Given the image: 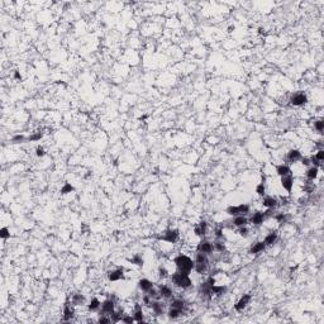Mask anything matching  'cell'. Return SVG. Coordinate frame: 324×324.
<instances>
[{
    "label": "cell",
    "mask_w": 324,
    "mask_h": 324,
    "mask_svg": "<svg viewBox=\"0 0 324 324\" xmlns=\"http://www.w3.org/2000/svg\"><path fill=\"white\" fill-rule=\"evenodd\" d=\"M175 265L177 267V271L181 273H186L189 275L191 272V270L194 268V262L190 257H188L186 255H178L175 258Z\"/></svg>",
    "instance_id": "cell-1"
},
{
    "label": "cell",
    "mask_w": 324,
    "mask_h": 324,
    "mask_svg": "<svg viewBox=\"0 0 324 324\" xmlns=\"http://www.w3.org/2000/svg\"><path fill=\"white\" fill-rule=\"evenodd\" d=\"M171 280H172V283L176 285V286H178V288H181V289H188V288H190L191 286V280H190V277H189V275H186V273H181V272H175V273H172V277H171Z\"/></svg>",
    "instance_id": "cell-2"
},
{
    "label": "cell",
    "mask_w": 324,
    "mask_h": 324,
    "mask_svg": "<svg viewBox=\"0 0 324 324\" xmlns=\"http://www.w3.org/2000/svg\"><path fill=\"white\" fill-rule=\"evenodd\" d=\"M290 103L294 107H301V105L308 103V96H306V94H304V92H295V94H293L291 98H290Z\"/></svg>",
    "instance_id": "cell-3"
},
{
    "label": "cell",
    "mask_w": 324,
    "mask_h": 324,
    "mask_svg": "<svg viewBox=\"0 0 324 324\" xmlns=\"http://www.w3.org/2000/svg\"><path fill=\"white\" fill-rule=\"evenodd\" d=\"M160 239L166 241L168 243H176L178 239V230L177 229H167L163 233V236L160 237Z\"/></svg>",
    "instance_id": "cell-4"
},
{
    "label": "cell",
    "mask_w": 324,
    "mask_h": 324,
    "mask_svg": "<svg viewBox=\"0 0 324 324\" xmlns=\"http://www.w3.org/2000/svg\"><path fill=\"white\" fill-rule=\"evenodd\" d=\"M108 279L110 281H119V280H123L124 279V273H123V268H117V270H113V271H109L108 272Z\"/></svg>",
    "instance_id": "cell-5"
},
{
    "label": "cell",
    "mask_w": 324,
    "mask_h": 324,
    "mask_svg": "<svg viewBox=\"0 0 324 324\" xmlns=\"http://www.w3.org/2000/svg\"><path fill=\"white\" fill-rule=\"evenodd\" d=\"M281 185H283V188H284L288 193H290V191L293 190V186H294V178H293L291 173L281 177Z\"/></svg>",
    "instance_id": "cell-6"
},
{
    "label": "cell",
    "mask_w": 324,
    "mask_h": 324,
    "mask_svg": "<svg viewBox=\"0 0 324 324\" xmlns=\"http://www.w3.org/2000/svg\"><path fill=\"white\" fill-rule=\"evenodd\" d=\"M213 251H214V246H213V243H210L209 241H203V242H200L199 246H198V252H203V253L209 255V253H211Z\"/></svg>",
    "instance_id": "cell-7"
},
{
    "label": "cell",
    "mask_w": 324,
    "mask_h": 324,
    "mask_svg": "<svg viewBox=\"0 0 324 324\" xmlns=\"http://www.w3.org/2000/svg\"><path fill=\"white\" fill-rule=\"evenodd\" d=\"M250 300H251V295L250 294H246V295H243L238 301H237V304L234 305V309L236 310H238V311H241V310H243L247 305H248V303H250Z\"/></svg>",
    "instance_id": "cell-8"
},
{
    "label": "cell",
    "mask_w": 324,
    "mask_h": 324,
    "mask_svg": "<svg viewBox=\"0 0 324 324\" xmlns=\"http://www.w3.org/2000/svg\"><path fill=\"white\" fill-rule=\"evenodd\" d=\"M114 309H115V304L112 299H108L102 304V313H104V314H112L114 311Z\"/></svg>",
    "instance_id": "cell-9"
},
{
    "label": "cell",
    "mask_w": 324,
    "mask_h": 324,
    "mask_svg": "<svg viewBox=\"0 0 324 324\" xmlns=\"http://www.w3.org/2000/svg\"><path fill=\"white\" fill-rule=\"evenodd\" d=\"M262 205L268 208V209H273V208H276L277 205H279V200H277L276 198H273V196H265L263 200H262Z\"/></svg>",
    "instance_id": "cell-10"
},
{
    "label": "cell",
    "mask_w": 324,
    "mask_h": 324,
    "mask_svg": "<svg viewBox=\"0 0 324 324\" xmlns=\"http://www.w3.org/2000/svg\"><path fill=\"white\" fill-rule=\"evenodd\" d=\"M266 218H265V214L263 213H261V211H256L252 217H251V219H250V222L252 223V224H255V225H261L262 223H263V220H265Z\"/></svg>",
    "instance_id": "cell-11"
},
{
    "label": "cell",
    "mask_w": 324,
    "mask_h": 324,
    "mask_svg": "<svg viewBox=\"0 0 324 324\" xmlns=\"http://www.w3.org/2000/svg\"><path fill=\"white\" fill-rule=\"evenodd\" d=\"M138 288H140L142 291H145V293H148L153 288V284L150 280H147V279H142V280L138 281Z\"/></svg>",
    "instance_id": "cell-12"
},
{
    "label": "cell",
    "mask_w": 324,
    "mask_h": 324,
    "mask_svg": "<svg viewBox=\"0 0 324 324\" xmlns=\"http://www.w3.org/2000/svg\"><path fill=\"white\" fill-rule=\"evenodd\" d=\"M286 158H288L290 162H298V161L301 160V153H300V151H298V150H290V151L288 152Z\"/></svg>",
    "instance_id": "cell-13"
},
{
    "label": "cell",
    "mask_w": 324,
    "mask_h": 324,
    "mask_svg": "<svg viewBox=\"0 0 324 324\" xmlns=\"http://www.w3.org/2000/svg\"><path fill=\"white\" fill-rule=\"evenodd\" d=\"M158 293H160V296H161V298H165V299H170V298L173 295L172 289L168 288L167 285H161Z\"/></svg>",
    "instance_id": "cell-14"
},
{
    "label": "cell",
    "mask_w": 324,
    "mask_h": 324,
    "mask_svg": "<svg viewBox=\"0 0 324 324\" xmlns=\"http://www.w3.org/2000/svg\"><path fill=\"white\" fill-rule=\"evenodd\" d=\"M75 315V311L74 309L69 305V303L65 304V308H63V320H71Z\"/></svg>",
    "instance_id": "cell-15"
},
{
    "label": "cell",
    "mask_w": 324,
    "mask_h": 324,
    "mask_svg": "<svg viewBox=\"0 0 324 324\" xmlns=\"http://www.w3.org/2000/svg\"><path fill=\"white\" fill-rule=\"evenodd\" d=\"M134 320L138 323L143 321V311H142V306L140 304H135V306H134Z\"/></svg>",
    "instance_id": "cell-16"
},
{
    "label": "cell",
    "mask_w": 324,
    "mask_h": 324,
    "mask_svg": "<svg viewBox=\"0 0 324 324\" xmlns=\"http://www.w3.org/2000/svg\"><path fill=\"white\" fill-rule=\"evenodd\" d=\"M276 172H277V175L279 176H286V175H290L291 173V170H290V167L288 166V165H279L276 167Z\"/></svg>",
    "instance_id": "cell-17"
},
{
    "label": "cell",
    "mask_w": 324,
    "mask_h": 324,
    "mask_svg": "<svg viewBox=\"0 0 324 324\" xmlns=\"http://www.w3.org/2000/svg\"><path fill=\"white\" fill-rule=\"evenodd\" d=\"M276 241H277V233H276V232L268 233V234L265 237V239H263V242H265L266 246H272L273 243H276Z\"/></svg>",
    "instance_id": "cell-18"
},
{
    "label": "cell",
    "mask_w": 324,
    "mask_h": 324,
    "mask_svg": "<svg viewBox=\"0 0 324 324\" xmlns=\"http://www.w3.org/2000/svg\"><path fill=\"white\" fill-rule=\"evenodd\" d=\"M265 248H266L265 242H256V243L251 247L250 252H251V253H253V255H256V253H260V252L265 251Z\"/></svg>",
    "instance_id": "cell-19"
},
{
    "label": "cell",
    "mask_w": 324,
    "mask_h": 324,
    "mask_svg": "<svg viewBox=\"0 0 324 324\" xmlns=\"http://www.w3.org/2000/svg\"><path fill=\"white\" fill-rule=\"evenodd\" d=\"M247 223H248V219L244 215H237L233 219V224L236 227H244V225H247Z\"/></svg>",
    "instance_id": "cell-20"
},
{
    "label": "cell",
    "mask_w": 324,
    "mask_h": 324,
    "mask_svg": "<svg viewBox=\"0 0 324 324\" xmlns=\"http://www.w3.org/2000/svg\"><path fill=\"white\" fill-rule=\"evenodd\" d=\"M100 306H102V303L99 301V299H98V298H94V299H91L90 304L87 305V309H89L90 311H96V310L100 309Z\"/></svg>",
    "instance_id": "cell-21"
},
{
    "label": "cell",
    "mask_w": 324,
    "mask_h": 324,
    "mask_svg": "<svg viewBox=\"0 0 324 324\" xmlns=\"http://www.w3.org/2000/svg\"><path fill=\"white\" fill-rule=\"evenodd\" d=\"M199 291L201 295H205V296H210L211 295V286L208 284V283H204L200 285L199 288Z\"/></svg>",
    "instance_id": "cell-22"
},
{
    "label": "cell",
    "mask_w": 324,
    "mask_h": 324,
    "mask_svg": "<svg viewBox=\"0 0 324 324\" xmlns=\"http://www.w3.org/2000/svg\"><path fill=\"white\" fill-rule=\"evenodd\" d=\"M151 304H152V305H150V306L152 308V310H153L157 315L163 314V305H162L160 301H157V300H156V301H152Z\"/></svg>",
    "instance_id": "cell-23"
},
{
    "label": "cell",
    "mask_w": 324,
    "mask_h": 324,
    "mask_svg": "<svg viewBox=\"0 0 324 324\" xmlns=\"http://www.w3.org/2000/svg\"><path fill=\"white\" fill-rule=\"evenodd\" d=\"M168 318L170 319H177L181 314H182V310H180V309H177V308H170V310H168Z\"/></svg>",
    "instance_id": "cell-24"
},
{
    "label": "cell",
    "mask_w": 324,
    "mask_h": 324,
    "mask_svg": "<svg viewBox=\"0 0 324 324\" xmlns=\"http://www.w3.org/2000/svg\"><path fill=\"white\" fill-rule=\"evenodd\" d=\"M306 177L309 180H314L318 177V167L313 166V167H309L308 171H306Z\"/></svg>",
    "instance_id": "cell-25"
},
{
    "label": "cell",
    "mask_w": 324,
    "mask_h": 324,
    "mask_svg": "<svg viewBox=\"0 0 324 324\" xmlns=\"http://www.w3.org/2000/svg\"><path fill=\"white\" fill-rule=\"evenodd\" d=\"M195 262H199V263H208L209 265V258H208V255L206 253H203V252H199L195 257Z\"/></svg>",
    "instance_id": "cell-26"
},
{
    "label": "cell",
    "mask_w": 324,
    "mask_h": 324,
    "mask_svg": "<svg viewBox=\"0 0 324 324\" xmlns=\"http://www.w3.org/2000/svg\"><path fill=\"white\" fill-rule=\"evenodd\" d=\"M194 270H195L198 273H205L206 270H208V263H199V262H195Z\"/></svg>",
    "instance_id": "cell-27"
},
{
    "label": "cell",
    "mask_w": 324,
    "mask_h": 324,
    "mask_svg": "<svg viewBox=\"0 0 324 324\" xmlns=\"http://www.w3.org/2000/svg\"><path fill=\"white\" fill-rule=\"evenodd\" d=\"M225 291H227V286H223V285H220V286L214 285L211 288V294H215V295H223Z\"/></svg>",
    "instance_id": "cell-28"
},
{
    "label": "cell",
    "mask_w": 324,
    "mask_h": 324,
    "mask_svg": "<svg viewBox=\"0 0 324 324\" xmlns=\"http://www.w3.org/2000/svg\"><path fill=\"white\" fill-rule=\"evenodd\" d=\"M171 306H172V308H177V309H180V310H184L185 306H186V303H185L184 300H181V299H175V300L171 303Z\"/></svg>",
    "instance_id": "cell-29"
},
{
    "label": "cell",
    "mask_w": 324,
    "mask_h": 324,
    "mask_svg": "<svg viewBox=\"0 0 324 324\" xmlns=\"http://www.w3.org/2000/svg\"><path fill=\"white\" fill-rule=\"evenodd\" d=\"M72 303H74L75 305H81V304L85 303V296H84L82 294H75V295L72 296Z\"/></svg>",
    "instance_id": "cell-30"
},
{
    "label": "cell",
    "mask_w": 324,
    "mask_h": 324,
    "mask_svg": "<svg viewBox=\"0 0 324 324\" xmlns=\"http://www.w3.org/2000/svg\"><path fill=\"white\" fill-rule=\"evenodd\" d=\"M110 318H112V321H119V320H122V318H123V310H119V311H113L112 314H110Z\"/></svg>",
    "instance_id": "cell-31"
},
{
    "label": "cell",
    "mask_w": 324,
    "mask_h": 324,
    "mask_svg": "<svg viewBox=\"0 0 324 324\" xmlns=\"http://www.w3.org/2000/svg\"><path fill=\"white\" fill-rule=\"evenodd\" d=\"M75 189H74V186L71 184H69V182H65V185L62 186V189H61V194L62 195H66V194H69V193H71V191H74Z\"/></svg>",
    "instance_id": "cell-32"
},
{
    "label": "cell",
    "mask_w": 324,
    "mask_h": 324,
    "mask_svg": "<svg viewBox=\"0 0 324 324\" xmlns=\"http://www.w3.org/2000/svg\"><path fill=\"white\" fill-rule=\"evenodd\" d=\"M227 213L229 214V215H232V217H237V215H239V208H238V205L237 206H228V209H227Z\"/></svg>",
    "instance_id": "cell-33"
},
{
    "label": "cell",
    "mask_w": 324,
    "mask_h": 324,
    "mask_svg": "<svg viewBox=\"0 0 324 324\" xmlns=\"http://www.w3.org/2000/svg\"><path fill=\"white\" fill-rule=\"evenodd\" d=\"M266 191V188H265V180L261 182V184H258L257 185V188H256V193L260 195V196H265V193Z\"/></svg>",
    "instance_id": "cell-34"
},
{
    "label": "cell",
    "mask_w": 324,
    "mask_h": 324,
    "mask_svg": "<svg viewBox=\"0 0 324 324\" xmlns=\"http://www.w3.org/2000/svg\"><path fill=\"white\" fill-rule=\"evenodd\" d=\"M132 263H134V265H137V266H143V258L140 256V255H135V256H133L130 260H129Z\"/></svg>",
    "instance_id": "cell-35"
},
{
    "label": "cell",
    "mask_w": 324,
    "mask_h": 324,
    "mask_svg": "<svg viewBox=\"0 0 324 324\" xmlns=\"http://www.w3.org/2000/svg\"><path fill=\"white\" fill-rule=\"evenodd\" d=\"M24 141H28V138H25L23 134H17L12 138V142L13 143H23Z\"/></svg>",
    "instance_id": "cell-36"
},
{
    "label": "cell",
    "mask_w": 324,
    "mask_h": 324,
    "mask_svg": "<svg viewBox=\"0 0 324 324\" xmlns=\"http://www.w3.org/2000/svg\"><path fill=\"white\" fill-rule=\"evenodd\" d=\"M42 137H43V133H42V132H36V133H33L32 135L28 137V141H29V142H30V141H39Z\"/></svg>",
    "instance_id": "cell-37"
},
{
    "label": "cell",
    "mask_w": 324,
    "mask_h": 324,
    "mask_svg": "<svg viewBox=\"0 0 324 324\" xmlns=\"http://www.w3.org/2000/svg\"><path fill=\"white\" fill-rule=\"evenodd\" d=\"M0 237H2L3 239H7V238H9V237H10L9 229H8V228H5V227L0 229Z\"/></svg>",
    "instance_id": "cell-38"
},
{
    "label": "cell",
    "mask_w": 324,
    "mask_h": 324,
    "mask_svg": "<svg viewBox=\"0 0 324 324\" xmlns=\"http://www.w3.org/2000/svg\"><path fill=\"white\" fill-rule=\"evenodd\" d=\"M238 208H239V215H244L250 211V206L247 204H241L238 205Z\"/></svg>",
    "instance_id": "cell-39"
},
{
    "label": "cell",
    "mask_w": 324,
    "mask_h": 324,
    "mask_svg": "<svg viewBox=\"0 0 324 324\" xmlns=\"http://www.w3.org/2000/svg\"><path fill=\"white\" fill-rule=\"evenodd\" d=\"M213 246H214V250H217L218 252H223V251H225V246H224V243H223V242L217 241Z\"/></svg>",
    "instance_id": "cell-40"
},
{
    "label": "cell",
    "mask_w": 324,
    "mask_h": 324,
    "mask_svg": "<svg viewBox=\"0 0 324 324\" xmlns=\"http://www.w3.org/2000/svg\"><path fill=\"white\" fill-rule=\"evenodd\" d=\"M314 128H315L318 132H323V129H324V122H323L321 119L316 120V122L314 123Z\"/></svg>",
    "instance_id": "cell-41"
},
{
    "label": "cell",
    "mask_w": 324,
    "mask_h": 324,
    "mask_svg": "<svg viewBox=\"0 0 324 324\" xmlns=\"http://www.w3.org/2000/svg\"><path fill=\"white\" fill-rule=\"evenodd\" d=\"M238 233L242 236V237H247L248 236V233H250V230H248V228L244 225V227H239V230H238Z\"/></svg>",
    "instance_id": "cell-42"
},
{
    "label": "cell",
    "mask_w": 324,
    "mask_h": 324,
    "mask_svg": "<svg viewBox=\"0 0 324 324\" xmlns=\"http://www.w3.org/2000/svg\"><path fill=\"white\" fill-rule=\"evenodd\" d=\"M200 229H201V232L205 234L206 233V229H208V223L205 222V220H201L200 223H199V225H198Z\"/></svg>",
    "instance_id": "cell-43"
},
{
    "label": "cell",
    "mask_w": 324,
    "mask_h": 324,
    "mask_svg": "<svg viewBox=\"0 0 324 324\" xmlns=\"http://www.w3.org/2000/svg\"><path fill=\"white\" fill-rule=\"evenodd\" d=\"M148 295L151 296V299H158V298H160V293H158V291H156L153 288L148 291Z\"/></svg>",
    "instance_id": "cell-44"
},
{
    "label": "cell",
    "mask_w": 324,
    "mask_h": 324,
    "mask_svg": "<svg viewBox=\"0 0 324 324\" xmlns=\"http://www.w3.org/2000/svg\"><path fill=\"white\" fill-rule=\"evenodd\" d=\"M98 321H99L100 324H109V323L112 321V318H110V316L108 318V316H104V315H102V316L99 318V320H98Z\"/></svg>",
    "instance_id": "cell-45"
},
{
    "label": "cell",
    "mask_w": 324,
    "mask_h": 324,
    "mask_svg": "<svg viewBox=\"0 0 324 324\" xmlns=\"http://www.w3.org/2000/svg\"><path fill=\"white\" fill-rule=\"evenodd\" d=\"M275 219L279 222V223H284L285 220H286V215L284 214V213H280V214H277V215H275Z\"/></svg>",
    "instance_id": "cell-46"
},
{
    "label": "cell",
    "mask_w": 324,
    "mask_h": 324,
    "mask_svg": "<svg viewBox=\"0 0 324 324\" xmlns=\"http://www.w3.org/2000/svg\"><path fill=\"white\" fill-rule=\"evenodd\" d=\"M122 321H123V323H127V324H132V323L134 321V316H128V315H125V316L122 318Z\"/></svg>",
    "instance_id": "cell-47"
},
{
    "label": "cell",
    "mask_w": 324,
    "mask_h": 324,
    "mask_svg": "<svg viewBox=\"0 0 324 324\" xmlns=\"http://www.w3.org/2000/svg\"><path fill=\"white\" fill-rule=\"evenodd\" d=\"M315 158L321 162V161L324 160V151H323V150H319V151L316 152V155H315Z\"/></svg>",
    "instance_id": "cell-48"
},
{
    "label": "cell",
    "mask_w": 324,
    "mask_h": 324,
    "mask_svg": "<svg viewBox=\"0 0 324 324\" xmlns=\"http://www.w3.org/2000/svg\"><path fill=\"white\" fill-rule=\"evenodd\" d=\"M309 160H310V163H313V166H315V167H319V166L321 165V162L318 161V160L315 158V156H311Z\"/></svg>",
    "instance_id": "cell-49"
},
{
    "label": "cell",
    "mask_w": 324,
    "mask_h": 324,
    "mask_svg": "<svg viewBox=\"0 0 324 324\" xmlns=\"http://www.w3.org/2000/svg\"><path fill=\"white\" fill-rule=\"evenodd\" d=\"M36 155H37V157H43V156L46 155V152H44L43 147H37V150H36Z\"/></svg>",
    "instance_id": "cell-50"
},
{
    "label": "cell",
    "mask_w": 324,
    "mask_h": 324,
    "mask_svg": "<svg viewBox=\"0 0 324 324\" xmlns=\"http://www.w3.org/2000/svg\"><path fill=\"white\" fill-rule=\"evenodd\" d=\"M158 272H160V277H167V270L166 268H163V267H160V270H158Z\"/></svg>",
    "instance_id": "cell-51"
},
{
    "label": "cell",
    "mask_w": 324,
    "mask_h": 324,
    "mask_svg": "<svg viewBox=\"0 0 324 324\" xmlns=\"http://www.w3.org/2000/svg\"><path fill=\"white\" fill-rule=\"evenodd\" d=\"M143 303H145V304H147V305H151V296H150L148 294L143 296Z\"/></svg>",
    "instance_id": "cell-52"
},
{
    "label": "cell",
    "mask_w": 324,
    "mask_h": 324,
    "mask_svg": "<svg viewBox=\"0 0 324 324\" xmlns=\"http://www.w3.org/2000/svg\"><path fill=\"white\" fill-rule=\"evenodd\" d=\"M194 232H195V234H196V236H199V237H203V236H204V233L201 232V229H200L199 227H195Z\"/></svg>",
    "instance_id": "cell-53"
},
{
    "label": "cell",
    "mask_w": 324,
    "mask_h": 324,
    "mask_svg": "<svg viewBox=\"0 0 324 324\" xmlns=\"http://www.w3.org/2000/svg\"><path fill=\"white\" fill-rule=\"evenodd\" d=\"M301 163H303L304 166H309V165H310V160H309L308 157H301Z\"/></svg>",
    "instance_id": "cell-54"
},
{
    "label": "cell",
    "mask_w": 324,
    "mask_h": 324,
    "mask_svg": "<svg viewBox=\"0 0 324 324\" xmlns=\"http://www.w3.org/2000/svg\"><path fill=\"white\" fill-rule=\"evenodd\" d=\"M215 237L217 238H223V230L222 229H217L215 230Z\"/></svg>",
    "instance_id": "cell-55"
},
{
    "label": "cell",
    "mask_w": 324,
    "mask_h": 324,
    "mask_svg": "<svg viewBox=\"0 0 324 324\" xmlns=\"http://www.w3.org/2000/svg\"><path fill=\"white\" fill-rule=\"evenodd\" d=\"M14 77H15V79H18V80H20V79H22V76H20V74H19L18 71H15V72H14Z\"/></svg>",
    "instance_id": "cell-56"
},
{
    "label": "cell",
    "mask_w": 324,
    "mask_h": 324,
    "mask_svg": "<svg viewBox=\"0 0 324 324\" xmlns=\"http://www.w3.org/2000/svg\"><path fill=\"white\" fill-rule=\"evenodd\" d=\"M233 30H234V25H233V27H232V25H230V27L228 28V32H233Z\"/></svg>",
    "instance_id": "cell-57"
},
{
    "label": "cell",
    "mask_w": 324,
    "mask_h": 324,
    "mask_svg": "<svg viewBox=\"0 0 324 324\" xmlns=\"http://www.w3.org/2000/svg\"><path fill=\"white\" fill-rule=\"evenodd\" d=\"M263 32H265V29H263V28H258V33H260V34H262Z\"/></svg>",
    "instance_id": "cell-58"
}]
</instances>
